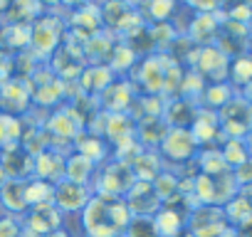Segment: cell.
Instances as JSON below:
<instances>
[{
	"label": "cell",
	"mask_w": 252,
	"mask_h": 237,
	"mask_svg": "<svg viewBox=\"0 0 252 237\" xmlns=\"http://www.w3.org/2000/svg\"><path fill=\"white\" fill-rule=\"evenodd\" d=\"M89 193L84 185H77V183H69V180H60L55 185V195H52V205L60 210V212H77V210H84L87 203H89Z\"/></svg>",
	"instance_id": "6da1fadb"
},
{
	"label": "cell",
	"mask_w": 252,
	"mask_h": 237,
	"mask_svg": "<svg viewBox=\"0 0 252 237\" xmlns=\"http://www.w3.org/2000/svg\"><path fill=\"white\" fill-rule=\"evenodd\" d=\"M8 178H5V171H3V163H0V185H3Z\"/></svg>",
	"instance_id": "4fadbf2b"
},
{
	"label": "cell",
	"mask_w": 252,
	"mask_h": 237,
	"mask_svg": "<svg viewBox=\"0 0 252 237\" xmlns=\"http://www.w3.org/2000/svg\"><path fill=\"white\" fill-rule=\"evenodd\" d=\"M230 79L235 82V84H250L252 82V57H237L230 67Z\"/></svg>",
	"instance_id": "9c48e42d"
},
{
	"label": "cell",
	"mask_w": 252,
	"mask_h": 237,
	"mask_svg": "<svg viewBox=\"0 0 252 237\" xmlns=\"http://www.w3.org/2000/svg\"><path fill=\"white\" fill-rule=\"evenodd\" d=\"M245 96H247V99H245V101H247V104H250V106H252V82H250V84H247V87H245Z\"/></svg>",
	"instance_id": "7c38bea8"
},
{
	"label": "cell",
	"mask_w": 252,
	"mask_h": 237,
	"mask_svg": "<svg viewBox=\"0 0 252 237\" xmlns=\"http://www.w3.org/2000/svg\"><path fill=\"white\" fill-rule=\"evenodd\" d=\"M151 220H154V227H156L158 237H176L183 227V217L176 210H168V207H161Z\"/></svg>",
	"instance_id": "8992f818"
},
{
	"label": "cell",
	"mask_w": 252,
	"mask_h": 237,
	"mask_svg": "<svg viewBox=\"0 0 252 237\" xmlns=\"http://www.w3.org/2000/svg\"><path fill=\"white\" fill-rule=\"evenodd\" d=\"M124 237H158V235L151 217H131V222L124 230Z\"/></svg>",
	"instance_id": "30bf717a"
},
{
	"label": "cell",
	"mask_w": 252,
	"mask_h": 237,
	"mask_svg": "<svg viewBox=\"0 0 252 237\" xmlns=\"http://www.w3.org/2000/svg\"><path fill=\"white\" fill-rule=\"evenodd\" d=\"M28 215H30V217H28V227H30V232L37 235V237L52 235V232L60 227V222H62V212H60L52 203H47V205H35V207H30Z\"/></svg>",
	"instance_id": "3957f363"
},
{
	"label": "cell",
	"mask_w": 252,
	"mask_h": 237,
	"mask_svg": "<svg viewBox=\"0 0 252 237\" xmlns=\"http://www.w3.org/2000/svg\"><path fill=\"white\" fill-rule=\"evenodd\" d=\"M92 171H94V161L89 156L77 153V156H72V158L64 161V180H69V183L84 185L89 180Z\"/></svg>",
	"instance_id": "5b68a950"
},
{
	"label": "cell",
	"mask_w": 252,
	"mask_h": 237,
	"mask_svg": "<svg viewBox=\"0 0 252 237\" xmlns=\"http://www.w3.org/2000/svg\"><path fill=\"white\" fill-rule=\"evenodd\" d=\"M0 203H3L10 212H25L28 200H25V180L8 178L0 185Z\"/></svg>",
	"instance_id": "277c9868"
},
{
	"label": "cell",
	"mask_w": 252,
	"mask_h": 237,
	"mask_svg": "<svg viewBox=\"0 0 252 237\" xmlns=\"http://www.w3.org/2000/svg\"><path fill=\"white\" fill-rule=\"evenodd\" d=\"M20 139V121L15 116L0 114V146H15Z\"/></svg>",
	"instance_id": "ba28073f"
},
{
	"label": "cell",
	"mask_w": 252,
	"mask_h": 237,
	"mask_svg": "<svg viewBox=\"0 0 252 237\" xmlns=\"http://www.w3.org/2000/svg\"><path fill=\"white\" fill-rule=\"evenodd\" d=\"M0 237H23V230H20L18 217H13V215L0 217Z\"/></svg>",
	"instance_id": "8fae6325"
},
{
	"label": "cell",
	"mask_w": 252,
	"mask_h": 237,
	"mask_svg": "<svg viewBox=\"0 0 252 237\" xmlns=\"http://www.w3.org/2000/svg\"><path fill=\"white\" fill-rule=\"evenodd\" d=\"M195 139L190 136V131L186 126H176V129H168L163 141H161V151L163 156H168L171 161H188L195 151Z\"/></svg>",
	"instance_id": "7a4b0ae2"
},
{
	"label": "cell",
	"mask_w": 252,
	"mask_h": 237,
	"mask_svg": "<svg viewBox=\"0 0 252 237\" xmlns=\"http://www.w3.org/2000/svg\"><path fill=\"white\" fill-rule=\"evenodd\" d=\"M252 156H250V151H247V146H245V139H227V144H225V148H222V161L225 163H230V166H242L245 161H250Z\"/></svg>",
	"instance_id": "52a82bcc"
}]
</instances>
